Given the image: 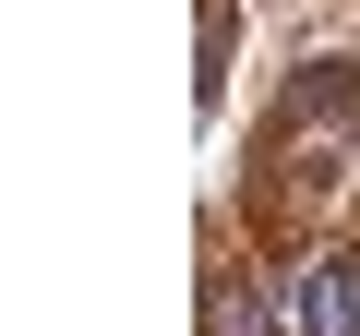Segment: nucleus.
Masks as SVG:
<instances>
[{
    "label": "nucleus",
    "mask_w": 360,
    "mask_h": 336,
    "mask_svg": "<svg viewBox=\"0 0 360 336\" xmlns=\"http://www.w3.org/2000/svg\"><path fill=\"white\" fill-rule=\"evenodd\" d=\"M300 336H360V252L300 264Z\"/></svg>",
    "instance_id": "f257e3e1"
}]
</instances>
